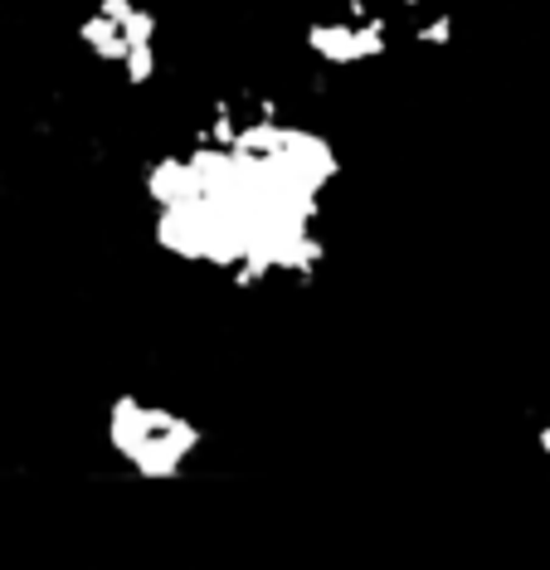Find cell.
Wrapping results in <instances>:
<instances>
[{"instance_id":"2","label":"cell","mask_w":550,"mask_h":570,"mask_svg":"<svg viewBox=\"0 0 550 570\" xmlns=\"http://www.w3.org/2000/svg\"><path fill=\"white\" fill-rule=\"evenodd\" d=\"M112 444L137 473L171 478V473L186 469V459L200 449V430H195L190 420H180V414L161 410V405L122 395L112 405Z\"/></svg>"},{"instance_id":"1","label":"cell","mask_w":550,"mask_h":570,"mask_svg":"<svg viewBox=\"0 0 550 570\" xmlns=\"http://www.w3.org/2000/svg\"><path fill=\"white\" fill-rule=\"evenodd\" d=\"M336 180L332 147L273 108L239 118L219 102L190 147L147 166L156 239L176 258L234 274L239 288L322 264V200Z\"/></svg>"}]
</instances>
